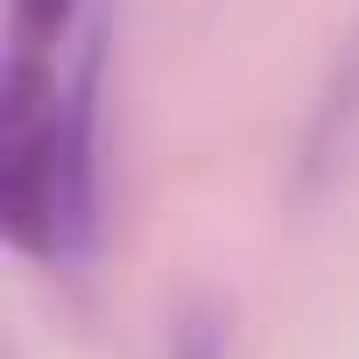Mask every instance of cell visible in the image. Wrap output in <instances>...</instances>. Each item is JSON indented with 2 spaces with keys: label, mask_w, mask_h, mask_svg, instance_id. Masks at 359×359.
<instances>
[{
  "label": "cell",
  "mask_w": 359,
  "mask_h": 359,
  "mask_svg": "<svg viewBox=\"0 0 359 359\" xmlns=\"http://www.w3.org/2000/svg\"><path fill=\"white\" fill-rule=\"evenodd\" d=\"M113 15L71 43H8L0 71V233L43 275L85 282L106 254Z\"/></svg>",
  "instance_id": "obj_1"
},
{
  "label": "cell",
  "mask_w": 359,
  "mask_h": 359,
  "mask_svg": "<svg viewBox=\"0 0 359 359\" xmlns=\"http://www.w3.org/2000/svg\"><path fill=\"white\" fill-rule=\"evenodd\" d=\"M352 155H359V15L331 43L324 78H317L310 106H303V134H296V155H289L296 198H324L352 169Z\"/></svg>",
  "instance_id": "obj_2"
},
{
  "label": "cell",
  "mask_w": 359,
  "mask_h": 359,
  "mask_svg": "<svg viewBox=\"0 0 359 359\" xmlns=\"http://www.w3.org/2000/svg\"><path fill=\"white\" fill-rule=\"evenodd\" d=\"M162 359H233V303L198 289L169 310V331H162Z\"/></svg>",
  "instance_id": "obj_3"
}]
</instances>
